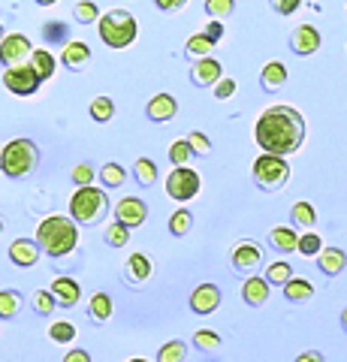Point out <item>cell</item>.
<instances>
[{
  "instance_id": "6da1fadb",
  "label": "cell",
  "mask_w": 347,
  "mask_h": 362,
  "mask_svg": "<svg viewBox=\"0 0 347 362\" xmlns=\"http://www.w3.org/2000/svg\"><path fill=\"white\" fill-rule=\"evenodd\" d=\"M254 139L266 154L287 157L305 139V121L293 106H269L254 127Z\"/></svg>"
},
{
  "instance_id": "7a4b0ae2",
  "label": "cell",
  "mask_w": 347,
  "mask_h": 362,
  "mask_svg": "<svg viewBox=\"0 0 347 362\" xmlns=\"http://www.w3.org/2000/svg\"><path fill=\"white\" fill-rule=\"evenodd\" d=\"M37 245L42 247V254H49L52 259H61L66 254H73L76 245H79V226H76L73 218L52 214V218L40 221L37 226Z\"/></svg>"
},
{
  "instance_id": "3957f363",
  "label": "cell",
  "mask_w": 347,
  "mask_h": 362,
  "mask_svg": "<svg viewBox=\"0 0 347 362\" xmlns=\"http://www.w3.org/2000/svg\"><path fill=\"white\" fill-rule=\"evenodd\" d=\"M100 37L109 49H127V45L139 37V25L130 9H109L100 18Z\"/></svg>"
},
{
  "instance_id": "277c9868",
  "label": "cell",
  "mask_w": 347,
  "mask_h": 362,
  "mask_svg": "<svg viewBox=\"0 0 347 362\" xmlns=\"http://www.w3.org/2000/svg\"><path fill=\"white\" fill-rule=\"evenodd\" d=\"M109 211V197L103 194L100 187H79L70 199V218L76 223H85V226H94L106 218Z\"/></svg>"
},
{
  "instance_id": "5b68a950",
  "label": "cell",
  "mask_w": 347,
  "mask_h": 362,
  "mask_svg": "<svg viewBox=\"0 0 347 362\" xmlns=\"http://www.w3.org/2000/svg\"><path fill=\"white\" fill-rule=\"evenodd\" d=\"M40 163V148L30 139H13L4 145V154H0V169L9 178H25L28 173H33V166Z\"/></svg>"
},
{
  "instance_id": "8992f818",
  "label": "cell",
  "mask_w": 347,
  "mask_h": 362,
  "mask_svg": "<svg viewBox=\"0 0 347 362\" xmlns=\"http://www.w3.org/2000/svg\"><path fill=\"white\" fill-rule=\"evenodd\" d=\"M290 178V163L278 154H263L254 160V181L263 190H281Z\"/></svg>"
},
{
  "instance_id": "52a82bcc",
  "label": "cell",
  "mask_w": 347,
  "mask_h": 362,
  "mask_svg": "<svg viewBox=\"0 0 347 362\" xmlns=\"http://www.w3.org/2000/svg\"><path fill=\"white\" fill-rule=\"evenodd\" d=\"M166 194L175 202H187L199 194V173L190 166H175L170 178H166Z\"/></svg>"
},
{
  "instance_id": "ba28073f",
  "label": "cell",
  "mask_w": 347,
  "mask_h": 362,
  "mask_svg": "<svg viewBox=\"0 0 347 362\" xmlns=\"http://www.w3.org/2000/svg\"><path fill=\"white\" fill-rule=\"evenodd\" d=\"M30 40L25 33H9L0 42V64L6 66V70H13V66H25V61H30Z\"/></svg>"
},
{
  "instance_id": "9c48e42d",
  "label": "cell",
  "mask_w": 347,
  "mask_h": 362,
  "mask_svg": "<svg viewBox=\"0 0 347 362\" xmlns=\"http://www.w3.org/2000/svg\"><path fill=\"white\" fill-rule=\"evenodd\" d=\"M4 85L9 94H18V97H30V94H37V88H40V76L30 70V66H13V70H6L4 73Z\"/></svg>"
},
{
  "instance_id": "30bf717a",
  "label": "cell",
  "mask_w": 347,
  "mask_h": 362,
  "mask_svg": "<svg viewBox=\"0 0 347 362\" xmlns=\"http://www.w3.org/2000/svg\"><path fill=\"white\" fill-rule=\"evenodd\" d=\"M233 269L239 272V275H251L254 269H260V263H263V251L257 247L254 242H242V245H236L233 247Z\"/></svg>"
},
{
  "instance_id": "8fae6325",
  "label": "cell",
  "mask_w": 347,
  "mask_h": 362,
  "mask_svg": "<svg viewBox=\"0 0 347 362\" xmlns=\"http://www.w3.org/2000/svg\"><path fill=\"white\" fill-rule=\"evenodd\" d=\"M148 218V206L139 197H124L121 202H115V221L124 226H139Z\"/></svg>"
},
{
  "instance_id": "7c38bea8",
  "label": "cell",
  "mask_w": 347,
  "mask_h": 362,
  "mask_svg": "<svg viewBox=\"0 0 347 362\" xmlns=\"http://www.w3.org/2000/svg\"><path fill=\"white\" fill-rule=\"evenodd\" d=\"M220 308V290L215 284H199L190 293V311L194 314H211Z\"/></svg>"
},
{
  "instance_id": "4fadbf2b",
  "label": "cell",
  "mask_w": 347,
  "mask_h": 362,
  "mask_svg": "<svg viewBox=\"0 0 347 362\" xmlns=\"http://www.w3.org/2000/svg\"><path fill=\"white\" fill-rule=\"evenodd\" d=\"M220 61L215 58H203V61H196L194 66H190V82H194L196 88H211V85H218L220 82Z\"/></svg>"
},
{
  "instance_id": "5bb4252c",
  "label": "cell",
  "mask_w": 347,
  "mask_h": 362,
  "mask_svg": "<svg viewBox=\"0 0 347 362\" xmlns=\"http://www.w3.org/2000/svg\"><path fill=\"white\" fill-rule=\"evenodd\" d=\"M290 49L296 54H314L320 49V30L314 25H299L290 33Z\"/></svg>"
},
{
  "instance_id": "9a60e30c",
  "label": "cell",
  "mask_w": 347,
  "mask_h": 362,
  "mask_svg": "<svg viewBox=\"0 0 347 362\" xmlns=\"http://www.w3.org/2000/svg\"><path fill=\"white\" fill-rule=\"evenodd\" d=\"M61 64H64L70 73H82L85 66L91 64V49H88L85 42L73 40L70 45H64V52H61Z\"/></svg>"
},
{
  "instance_id": "2e32d148",
  "label": "cell",
  "mask_w": 347,
  "mask_h": 362,
  "mask_svg": "<svg viewBox=\"0 0 347 362\" xmlns=\"http://www.w3.org/2000/svg\"><path fill=\"white\" fill-rule=\"evenodd\" d=\"M40 254H42V247L37 242H30V239H16L13 245H9V259H13L16 266H21V269L37 263Z\"/></svg>"
},
{
  "instance_id": "e0dca14e",
  "label": "cell",
  "mask_w": 347,
  "mask_h": 362,
  "mask_svg": "<svg viewBox=\"0 0 347 362\" xmlns=\"http://www.w3.org/2000/svg\"><path fill=\"white\" fill-rule=\"evenodd\" d=\"M52 296L58 299V305H64V308H73V305H79L82 290H79V284H76L73 278L61 275V278L52 281Z\"/></svg>"
},
{
  "instance_id": "ac0fdd59",
  "label": "cell",
  "mask_w": 347,
  "mask_h": 362,
  "mask_svg": "<svg viewBox=\"0 0 347 362\" xmlns=\"http://www.w3.org/2000/svg\"><path fill=\"white\" fill-rule=\"evenodd\" d=\"M124 278H127V284L142 287L145 281L151 278V259L145 257V254H130L127 266H124Z\"/></svg>"
},
{
  "instance_id": "d6986e66",
  "label": "cell",
  "mask_w": 347,
  "mask_h": 362,
  "mask_svg": "<svg viewBox=\"0 0 347 362\" xmlns=\"http://www.w3.org/2000/svg\"><path fill=\"white\" fill-rule=\"evenodd\" d=\"M269 281L266 278H248L242 284V299L251 305V308H263V305L269 302Z\"/></svg>"
},
{
  "instance_id": "ffe728a7",
  "label": "cell",
  "mask_w": 347,
  "mask_h": 362,
  "mask_svg": "<svg viewBox=\"0 0 347 362\" xmlns=\"http://www.w3.org/2000/svg\"><path fill=\"white\" fill-rule=\"evenodd\" d=\"M145 112H148L151 121L163 124V121H172V118H175L178 103H175L172 94H158V97H151V103H148V109H145Z\"/></svg>"
},
{
  "instance_id": "44dd1931",
  "label": "cell",
  "mask_w": 347,
  "mask_h": 362,
  "mask_svg": "<svg viewBox=\"0 0 347 362\" xmlns=\"http://www.w3.org/2000/svg\"><path fill=\"white\" fill-rule=\"evenodd\" d=\"M269 242H272V247L275 251H281V254L299 251V235H296V230H290V226H272Z\"/></svg>"
},
{
  "instance_id": "7402d4cb",
  "label": "cell",
  "mask_w": 347,
  "mask_h": 362,
  "mask_svg": "<svg viewBox=\"0 0 347 362\" xmlns=\"http://www.w3.org/2000/svg\"><path fill=\"white\" fill-rule=\"evenodd\" d=\"M317 266L320 272H327V275H339V272L347 266V257L341 247H323L320 257H317Z\"/></svg>"
},
{
  "instance_id": "603a6c76",
  "label": "cell",
  "mask_w": 347,
  "mask_h": 362,
  "mask_svg": "<svg viewBox=\"0 0 347 362\" xmlns=\"http://www.w3.org/2000/svg\"><path fill=\"white\" fill-rule=\"evenodd\" d=\"M260 82H263L266 90H278L287 82V66L281 61H269L263 66V73H260Z\"/></svg>"
},
{
  "instance_id": "cb8c5ba5",
  "label": "cell",
  "mask_w": 347,
  "mask_h": 362,
  "mask_svg": "<svg viewBox=\"0 0 347 362\" xmlns=\"http://www.w3.org/2000/svg\"><path fill=\"white\" fill-rule=\"evenodd\" d=\"M28 66L40 76V82H46V78H52V73H54V58H52L46 49H33Z\"/></svg>"
},
{
  "instance_id": "d4e9b609",
  "label": "cell",
  "mask_w": 347,
  "mask_h": 362,
  "mask_svg": "<svg viewBox=\"0 0 347 362\" xmlns=\"http://www.w3.org/2000/svg\"><path fill=\"white\" fill-rule=\"evenodd\" d=\"M284 296H287V302H308L314 296V287H311V281H305V278H290L284 284Z\"/></svg>"
},
{
  "instance_id": "484cf974",
  "label": "cell",
  "mask_w": 347,
  "mask_h": 362,
  "mask_svg": "<svg viewBox=\"0 0 347 362\" xmlns=\"http://www.w3.org/2000/svg\"><path fill=\"white\" fill-rule=\"evenodd\" d=\"M211 49H215V42H211L206 33H194V37L187 40V45H184V54L187 58H211Z\"/></svg>"
},
{
  "instance_id": "4316f807",
  "label": "cell",
  "mask_w": 347,
  "mask_h": 362,
  "mask_svg": "<svg viewBox=\"0 0 347 362\" xmlns=\"http://www.w3.org/2000/svg\"><path fill=\"white\" fill-rule=\"evenodd\" d=\"M133 178H136L142 187H151L154 181H158V163L148 160V157H139V160L133 163Z\"/></svg>"
},
{
  "instance_id": "83f0119b",
  "label": "cell",
  "mask_w": 347,
  "mask_h": 362,
  "mask_svg": "<svg viewBox=\"0 0 347 362\" xmlns=\"http://www.w3.org/2000/svg\"><path fill=\"white\" fill-rule=\"evenodd\" d=\"M112 311H115V305H112V299L106 296V293H94L91 305H88V314H91L97 323H106L112 317Z\"/></svg>"
},
{
  "instance_id": "f1b7e54d",
  "label": "cell",
  "mask_w": 347,
  "mask_h": 362,
  "mask_svg": "<svg viewBox=\"0 0 347 362\" xmlns=\"http://www.w3.org/2000/svg\"><path fill=\"white\" fill-rule=\"evenodd\" d=\"M49 341H54V344H73L76 341V326L70 320H54L49 326Z\"/></svg>"
},
{
  "instance_id": "f546056e",
  "label": "cell",
  "mask_w": 347,
  "mask_h": 362,
  "mask_svg": "<svg viewBox=\"0 0 347 362\" xmlns=\"http://www.w3.org/2000/svg\"><path fill=\"white\" fill-rule=\"evenodd\" d=\"M293 223L302 226V230H311V226L317 223V211H314V206H311V202H305V199H299L296 206H293Z\"/></svg>"
},
{
  "instance_id": "4dcf8cb0",
  "label": "cell",
  "mask_w": 347,
  "mask_h": 362,
  "mask_svg": "<svg viewBox=\"0 0 347 362\" xmlns=\"http://www.w3.org/2000/svg\"><path fill=\"white\" fill-rule=\"evenodd\" d=\"M42 37H46V42H52V45H70V28L64 25V21H46L42 25Z\"/></svg>"
},
{
  "instance_id": "1f68e13d",
  "label": "cell",
  "mask_w": 347,
  "mask_h": 362,
  "mask_svg": "<svg viewBox=\"0 0 347 362\" xmlns=\"http://www.w3.org/2000/svg\"><path fill=\"white\" fill-rule=\"evenodd\" d=\"M21 311V293L16 290H0V317L9 320V317H16Z\"/></svg>"
},
{
  "instance_id": "d6a6232c",
  "label": "cell",
  "mask_w": 347,
  "mask_h": 362,
  "mask_svg": "<svg viewBox=\"0 0 347 362\" xmlns=\"http://www.w3.org/2000/svg\"><path fill=\"white\" fill-rule=\"evenodd\" d=\"M88 112H91V118L97 124H106V121H112V115H115V103H112L109 97H94Z\"/></svg>"
},
{
  "instance_id": "836d02e7",
  "label": "cell",
  "mask_w": 347,
  "mask_h": 362,
  "mask_svg": "<svg viewBox=\"0 0 347 362\" xmlns=\"http://www.w3.org/2000/svg\"><path fill=\"white\" fill-rule=\"evenodd\" d=\"M73 16H76V21H79V25H91V21H100V18H103V16H100V9H97L94 0H79V4L73 6Z\"/></svg>"
},
{
  "instance_id": "e575fe53",
  "label": "cell",
  "mask_w": 347,
  "mask_h": 362,
  "mask_svg": "<svg viewBox=\"0 0 347 362\" xmlns=\"http://www.w3.org/2000/svg\"><path fill=\"white\" fill-rule=\"evenodd\" d=\"M187 356V344L184 341H166L158 350V362H184Z\"/></svg>"
},
{
  "instance_id": "d590c367",
  "label": "cell",
  "mask_w": 347,
  "mask_h": 362,
  "mask_svg": "<svg viewBox=\"0 0 347 362\" xmlns=\"http://www.w3.org/2000/svg\"><path fill=\"white\" fill-rule=\"evenodd\" d=\"M233 9H236V0H206V13L211 21H223L233 16Z\"/></svg>"
},
{
  "instance_id": "8d00e7d4",
  "label": "cell",
  "mask_w": 347,
  "mask_h": 362,
  "mask_svg": "<svg viewBox=\"0 0 347 362\" xmlns=\"http://www.w3.org/2000/svg\"><path fill=\"white\" fill-rule=\"evenodd\" d=\"M190 226H194V214H190L187 209L172 211V218H170V233L172 235H187Z\"/></svg>"
},
{
  "instance_id": "74e56055",
  "label": "cell",
  "mask_w": 347,
  "mask_h": 362,
  "mask_svg": "<svg viewBox=\"0 0 347 362\" xmlns=\"http://www.w3.org/2000/svg\"><path fill=\"white\" fill-rule=\"evenodd\" d=\"M124 178H127V173H124V166H118V163H106L100 169V181H103L106 187H121Z\"/></svg>"
},
{
  "instance_id": "f35d334b",
  "label": "cell",
  "mask_w": 347,
  "mask_h": 362,
  "mask_svg": "<svg viewBox=\"0 0 347 362\" xmlns=\"http://www.w3.org/2000/svg\"><path fill=\"white\" fill-rule=\"evenodd\" d=\"M103 239H106V245H112V247H124V245L130 242V226H124V223L115 221V223H112L109 230H106Z\"/></svg>"
},
{
  "instance_id": "ab89813d",
  "label": "cell",
  "mask_w": 347,
  "mask_h": 362,
  "mask_svg": "<svg viewBox=\"0 0 347 362\" xmlns=\"http://www.w3.org/2000/svg\"><path fill=\"white\" fill-rule=\"evenodd\" d=\"M263 278L269 281V284H281V287H284L287 281L293 278V269H290V263H272V266L266 269Z\"/></svg>"
},
{
  "instance_id": "60d3db41",
  "label": "cell",
  "mask_w": 347,
  "mask_h": 362,
  "mask_svg": "<svg viewBox=\"0 0 347 362\" xmlns=\"http://www.w3.org/2000/svg\"><path fill=\"white\" fill-rule=\"evenodd\" d=\"M320 251H323V242H320L317 233L299 235V254H302V257H320Z\"/></svg>"
},
{
  "instance_id": "b9f144b4",
  "label": "cell",
  "mask_w": 347,
  "mask_h": 362,
  "mask_svg": "<svg viewBox=\"0 0 347 362\" xmlns=\"http://www.w3.org/2000/svg\"><path fill=\"white\" fill-rule=\"evenodd\" d=\"M54 305H58V299L52 296V290H37V293H33V311H37V314L49 317L54 311Z\"/></svg>"
},
{
  "instance_id": "7bdbcfd3",
  "label": "cell",
  "mask_w": 347,
  "mask_h": 362,
  "mask_svg": "<svg viewBox=\"0 0 347 362\" xmlns=\"http://www.w3.org/2000/svg\"><path fill=\"white\" fill-rule=\"evenodd\" d=\"M190 157H194V148H190L187 139H178V142L170 145V160H172L175 166H187Z\"/></svg>"
},
{
  "instance_id": "ee69618b",
  "label": "cell",
  "mask_w": 347,
  "mask_h": 362,
  "mask_svg": "<svg viewBox=\"0 0 347 362\" xmlns=\"http://www.w3.org/2000/svg\"><path fill=\"white\" fill-rule=\"evenodd\" d=\"M194 347L196 350H218L220 347V335L211 332V329H199V332H194Z\"/></svg>"
},
{
  "instance_id": "f6af8a7d",
  "label": "cell",
  "mask_w": 347,
  "mask_h": 362,
  "mask_svg": "<svg viewBox=\"0 0 347 362\" xmlns=\"http://www.w3.org/2000/svg\"><path fill=\"white\" fill-rule=\"evenodd\" d=\"M70 178H73L79 187H91V181H94V166H91V163H76L73 173H70Z\"/></svg>"
},
{
  "instance_id": "bcb514c9",
  "label": "cell",
  "mask_w": 347,
  "mask_h": 362,
  "mask_svg": "<svg viewBox=\"0 0 347 362\" xmlns=\"http://www.w3.org/2000/svg\"><path fill=\"white\" fill-rule=\"evenodd\" d=\"M187 142H190V148H194V154H199V157H206L211 151V142H208V136L203 130L187 133Z\"/></svg>"
},
{
  "instance_id": "7dc6e473",
  "label": "cell",
  "mask_w": 347,
  "mask_h": 362,
  "mask_svg": "<svg viewBox=\"0 0 347 362\" xmlns=\"http://www.w3.org/2000/svg\"><path fill=\"white\" fill-rule=\"evenodd\" d=\"M233 94H236V78H220V82L215 85V97L218 100H230Z\"/></svg>"
},
{
  "instance_id": "c3c4849f",
  "label": "cell",
  "mask_w": 347,
  "mask_h": 362,
  "mask_svg": "<svg viewBox=\"0 0 347 362\" xmlns=\"http://www.w3.org/2000/svg\"><path fill=\"white\" fill-rule=\"evenodd\" d=\"M269 4H272L275 13H281V16H293L296 9H299L302 0H269Z\"/></svg>"
},
{
  "instance_id": "681fc988",
  "label": "cell",
  "mask_w": 347,
  "mask_h": 362,
  "mask_svg": "<svg viewBox=\"0 0 347 362\" xmlns=\"http://www.w3.org/2000/svg\"><path fill=\"white\" fill-rule=\"evenodd\" d=\"M64 362H91V354H88V350H82V347H73V350H66Z\"/></svg>"
},
{
  "instance_id": "f907efd6",
  "label": "cell",
  "mask_w": 347,
  "mask_h": 362,
  "mask_svg": "<svg viewBox=\"0 0 347 362\" xmlns=\"http://www.w3.org/2000/svg\"><path fill=\"white\" fill-rule=\"evenodd\" d=\"M158 4V9H163V13H178L182 6H187V0H154Z\"/></svg>"
},
{
  "instance_id": "816d5d0a",
  "label": "cell",
  "mask_w": 347,
  "mask_h": 362,
  "mask_svg": "<svg viewBox=\"0 0 347 362\" xmlns=\"http://www.w3.org/2000/svg\"><path fill=\"white\" fill-rule=\"evenodd\" d=\"M203 33H206V37H208L211 42H218V40L223 37V25H220V21H208Z\"/></svg>"
},
{
  "instance_id": "f5cc1de1",
  "label": "cell",
  "mask_w": 347,
  "mask_h": 362,
  "mask_svg": "<svg viewBox=\"0 0 347 362\" xmlns=\"http://www.w3.org/2000/svg\"><path fill=\"white\" fill-rule=\"evenodd\" d=\"M296 362H323V356L317 354V350H305V354H299Z\"/></svg>"
},
{
  "instance_id": "db71d44e",
  "label": "cell",
  "mask_w": 347,
  "mask_h": 362,
  "mask_svg": "<svg viewBox=\"0 0 347 362\" xmlns=\"http://www.w3.org/2000/svg\"><path fill=\"white\" fill-rule=\"evenodd\" d=\"M37 4H40V6H54L58 0H37Z\"/></svg>"
},
{
  "instance_id": "11a10c76",
  "label": "cell",
  "mask_w": 347,
  "mask_h": 362,
  "mask_svg": "<svg viewBox=\"0 0 347 362\" xmlns=\"http://www.w3.org/2000/svg\"><path fill=\"white\" fill-rule=\"evenodd\" d=\"M341 326H344V332H347V308L341 311Z\"/></svg>"
},
{
  "instance_id": "9f6ffc18",
  "label": "cell",
  "mask_w": 347,
  "mask_h": 362,
  "mask_svg": "<svg viewBox=\"0 0 347 362\" xmlns=\"http://www.w3.org/2000/svg\"><path fill=\"white\" fill-rule=\"evenodd\" d=\"M0 42H4V28H0Z\"/></svg>"
},
{
  "instance_id": "6f0895ef",
  "label": "cell",
  "mask_w": 347,
  "mask_h": 362,
  "mask_svg": "<svg viewBox=\"0 0 347 362\" xmlns=\"http://www.w3.org/2000/svg\"><path fill=\"white\" fill-rule=\"evenodd\" d=\"M130 362H148V359H130Z\"/></svg>"
},
{
  "instance_id": "680465c9",
  "label": "cell",
  "mask_w": 347,
  "mask_h": 362,
  "mask_svg": "<svg viewBox=\"0 0 347 362\" xmlns=\"http://www.w3.org/2000/svg\"><path fill=\"white\" fill-rule=\"evenodd\" d=\"M0 233H4V221H0Z\"/></svg>"
},
{
  "instance_id": "91938a15",
  "label": "cell",
  "mask_w": 347,
  "mask_h": 362,
  "mask_svg": "<svg viewBox=\"0 0 347 362\" xmlns=\"http://www.w3.org/2000/svg\"><path fill=\"white\" fill-rule=\"evenodd\" d=\"M0 154H4V148H0Z\"/></svg>"
}]
</instances>
